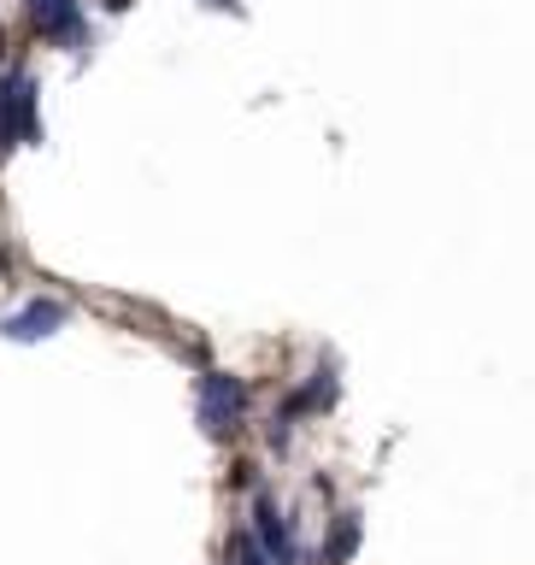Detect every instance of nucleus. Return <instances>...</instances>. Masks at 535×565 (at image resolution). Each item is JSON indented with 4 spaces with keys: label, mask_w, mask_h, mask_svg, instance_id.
Segmentation results:
<instances>
[{
    "label": "nucleus",
    "mask_w": 535,
    "mask_h": 565,
    "mask_svg": "<svg viewBox=\"0 0 535 565\" xmlns=\"http://www.w3.org/2000/svg\"><path fill=\"white\" fill-rule=\"evenodd\" d=\"M0 53H7V30H0Z\"/></svg>",
    "instance_id": "9"
},
{
    "label": "nucleus",
    "mask_w": 535,
    "mask_h": 565,
    "mask_svg": "<svg viewBox=\"0 0 535 565\" xmlns=\"http://www.w3.org/2000/svg\"><path fill=\"white\" fill-rule=\"evenodd\" d=\"M18 113H12V83H0V153H12L18 148Z\"/></svg>",
    "instance_id": "7"
},
{
    "label": "nucleus",
    "mask_w": 535,
    "mask_h": 565,
    "mask_svg": "<svg viewBox=\"0 0 535 565\" xmlns=\"http://www.w3.org/2000/svg\"><path fill=\"white\" fill-rule=\"evenodd\" d=\"M65 307L60 300H30V307H18L7 324H0V335H7V342H47L53 330H65Z\"/></svg>",
    "instance_id": "3"
},
{
    "label": "nucleus",
    "mask_w": 535,
    "mask_h": 565,
    "mask_svg": "<svg viewBox=\"0 0 535 565\" xmlns=\"http://www.w3.org/2000/svg\"><path fill=\"white\" fill-rule=\"evenodd\" d=\"M247 418V383L229 377V371H206L201 377V430L206 436H236Z\"/></svg>",
    "instance_id": "1"
},
{
    "label": "nucleus",
    "mask_w": 535,
    "mask_h": 565,
    "mask_svg": "<svg viewBox=\"0 0 535 565\" xmlns=\"http://www.w3.org/2000/svg\"><path fill=\"white\" fill-rule=\"evenodd\" d=\"M360 536H365L360 512H335V519H330V536H324V565H347L353 554H360Z\"/></svg>",
    "instance_id": "5"
},
{
    "label": "nucleus",
    "mask_w": 535,
    "mask_h": 565,
    "mask_svg": "<svg viewBox=\"0 0 535 565\" xmlns=\"http://www.w3.org/2000/svg\"><path fill=\"white\" fill-rule=\"evenodd\" d=\"M254 536L265 542V554H271L277 565H300L295 542H289V524H282V507L271 501V494H254Z\"/></svg>",
    "instance_id": "4"
},
{
    "label": "nucleus",
    "mask_w": 535,
    "mask_h": 565,
    "mask_svg": "<svg viewBox=\"0 0 535 565\" xmlns=\"http://www.w3.org/2000/svg\"><path fill=\"white\" fill-rule=\"evenodd\" d=\"M30 30L53 47H83V0H24Z\"/></svg>",
    "instance_id": "2"
},
{
    "label": "nucleus",
    "mask_w": 535,
    "mask_h": 565,
    "mask_svg": "<svg viewBox=\"0 0 535 565\" xmlns=\"http://www.w3.org/2000/svg\"><path fill=\"white\" fill-rule=\"evenodd\" d=\"M100 7H106V12H130L136 0H100Z\"/></svg>",
    "instance_id": "8"
},
{
    "label": "nucleus",
    "mask_w": 535,
    "mask_h": 565,
    "mask_svg": "<svg viewBox=\"0 0 535 565\" xmlns=\"http://www.w3.org/2000/svg\"><path fill=\"white\" fill-rule=\"evenodd\" d=\"M229 565H277V559L265 554V542L254 536V524H242L236 536H229Z\"/></svg>",
    "instance_id": "6"
}]
</instances>
